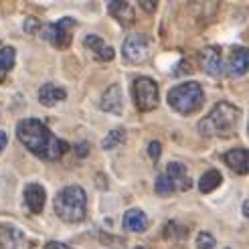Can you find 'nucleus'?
<instances>
[{"label": "nucleus", "mask_w": 249, "mask_h": 249, "mask_svg": "<svg viewBox=\"0 0 249 249\" xmlns=\"http://www.w3.org/2000/svg\"><path fill=\"white\" fill-rule=\"evenodd\" d=\"M154 189H156V193H158V195H162V196H166V195H172V193H174V186H172L170 178L166 177V172H164V174H160V177L156 178Z\"/></svg>", "instance_id": "4be33fe9"}, {"label": "nucleus", "mask_w": 249, "mask_h": 249, "mask_svg": "<svg viewBox=\"0 0 249 249\" xmlns=\"http://www.w3.org/2000/svg\"><path fill=\"white\" fill-rule=\"evenodd\" d=\"M225 249H229V247H225Z\"/></svg>", "instance_id": "7c9ffc66"}, {"label": "nucleus", "mask_w": 249, "mask_h": 249, "mask_svg": "<svg viewBox=\"0 0 249 249\" xmlns=\"http://www.w3.org/2000/svg\"><path fill=\"white\" fill-rule=\"evenodd\" d=\"M4 148H6V134L0 132V152H2Z\"/></svg>", "instance_id": "bb28decb"}, {"label": "nucleus", "mask_w": 249, "mask_h": 249, "mask_svg": "<svg viewBox=\"0 0 249 249\" xmlns=\"http://www.w3.org/2000/svg\"><path fill=\"white\" fill-rule=\"evenodd\" d=\"M85 45L95 53L99 61H111L114 59V49H111L104 39H99L97 35H87L85 36Z\"/></svg>", "instance_id": "a211bd4d"}, {"label": "nucleus", "mask_w": 249, "mask_h": 249, "mask_svg": "<svg viewBox=\"0 0 249 249\" xmlns=\"http://www.w3.org/2000/svg\"><path fill=\"white\" fill-rule=\"evenodd\" d=\"M122 55L130 63H144L150 57V41L142 33H132L126 36L122 47Z\"/></svg>", "instance_id": "0eeeda50"}, {"label": "nucleus", "mask_w": 249, "mask_h": 249, "mask_svg": "<svg viewBox=\"0 0 249 249\" xmlns=\"http://www.w3.org/2000/svg\"><path fill=\"white\" fill-rule=\"evenodd\" d=\"M148 154H150V158L156 162L158 156H160V142H150V146H148Z\"/></svg>", "instance_id": "b1692460"}, {"label": "nucleus", "mask_w": 249, "mask_h": 249, "mask_svg": "<svg viewBox=\"0 0 249 249\" xmlns=\"http://www.w3.org/2000/svg\"><path fill=\"white\" fill-rule=\"evenodd\" d=\"M17 134L20 142L33 154L45 160H57L69 150V144L65 140H59L41 120H35V118L20 120L17 126Z\"/></svg>", "instance_id": "f257e3e1"}, {"label": "nucleus", "mask_w": 249, "mask_h": 249, "mask_svg": "<svg viewBox=\"0 0 249 249\" xmlns=\"http://www.w3.org/2000/svg\"><path fill=\"white\" fill-rule=\"evenodd\" d=\"M241 118V111L227 104V102H219L209 114L198 122V132L207 138H227L237 132V124Z\"/></svg>", "instance_id": "f03ea898"}, {"label": "nucleus", "mask_w": 249, "mask_h": 249, "mask_svg": "<svg viewBox=\"0 0 249 249\" xmlns=\"http://www.w3.org/2000/svg\"><path fill=\"white\" fill-rule=\"evenodd\" d=\"M205 102V93L203 87L198 85L196 81H186L180 83L177 87H172L168 91V104L172 109H177L178 114L189 116L193 111H196L198 107L203 106Z\"/></svg>", "instance_id": "20e7f679"}, {"label": "nucleus", "mask_w": 249, "mask_h": 249, "mask_svg": "<svg viewBox=\"0 0 249 249\" xmlns=\"http://www.w3.org/2000/svg\"><path fill=\"white\" fill-rule=\"evenodd\" d=\"M215 237H213V235H211V233H198L196 235V247L198 249H213L215 247Z\"/></svg>", "instance_id": "5701e85b"}, {"label": "nucleus", "mask_w": 249, "mask_h": 249, "mask_svg": "<svg viewBox=\"0 0 249 249\" xmlns=\"http://www.w3.org/2000/svg\"><path fill=\"white\" fill-rule=\"evenodd\" d=\"M102 109L107 114L120 116L122 114V93H120V85H111L106 89L102 97Z\"/></svg>", "instance_id": "2eb2a0df"}, {"label": "nucleus", "mask_w": 249, "mask_h": 249, "mask_svg": "<svg viewBox=\"0 0 249 249\" xmlns=\"http://www.w3.org/2000/svg\"><path fill=\"white\" fill-rule=\"evenodd\" d=\"M73 29H75V20L73 18H61L57 22L45 24L41 27V36L45 41H49L57 49H67L71 45V36H73Z\"/></svg>", "instance_id": "39448f33"}, {"label": "nucleus", "mask_w": 249, "mask_h": 249, "mask_svg": "<svg viewBox=\"0 0 249 249\" xmlns=\"http://www.w3.org/2000/svg\"><path fill=\"white\" fill-rule=\"evenodd\" d=\"M65 97H67V91L55 83H45L39 89V102L43 106H55L59 102H63Z\"/></svg>", "instance_id": "dca6fc26"}, {"label": "nucleus", "mask_w": 249, "mask_h": 249, "mask_svg": "<svg viewBox=\"0 0 249 249\" xmlns=\"http://www.w3.org/2000/svg\"><path fill=\"white\" fill-rule=\"evenodd\" d=\"M166 177L170 178L174 191H189L191 186H193L191 177L186 174V168H184V164H180V162H170V164L166 166Z\"/></svg>", "instance_id": "9d476101"}, {"label": "nucleus", "mask_w": 249, "mask_h": 249, "mask_svg": "<svg viewBox=\"0 0 249 249\" xmlns=\"http://www.w3.org/2000/svg\"><path fill=\"white\" fill-rule=\"evenodd\" d=\"M201 67L205 73H209V75H213V77L221 75L223 61H221V51L217 47H207L201 53Z\"/></svg>", "instance_id": "f8f14e48"}, {"label": "nucleus", "mask_w": 249, "mask_h": 249, "mask_svg": "<svg viewBox=\"0 0 249 249\" xmlns=\"http://www.w3.org/2000/svg\"><path fill=\"white\" fill-rule=\"evenodd\" d=\"M243 215H245V217H249V198L243 203Z\"/></svg>", "instance_id": "c85d7f7f"}, {"label": "nucleus", "mask_w": 249, "mask_h": 249, "mask_svg": "<svg viewBox=\"0 0 249 249\" xmlns=\"http://www.w3.org/2000/svg\"><path fill=\"white\" fill-rule=\"evenodd\" d=\"M134 102L140 111H150L158 106V85L150 77H138L134 81Z\"/></svg>", "instance_id": "423d86ee"}, {"label": "nucleus", "mask_w": 249, "mask_h": 249, "mask_svg": "<svg viewBox=\"0 0 249 249\" xmlns=\"http://www.w3.org/2000/svg\"><path fill=\"white\" fill-rule=\"evenodd\" d=\"M124 136H126V132H124L122 128L111 130V132L106 136V138H104L102 148H104V150H111V148H116L120 142H124Z\"/></svg>", "instance_id": "412c9836"}, {"label": "nucleus", "mask_w": 249, "mask_h": 249, "mask_svg": "<svg viewBox=\"0 0 249 249\" xmlns=\"http://www.w3.org/2000/svg\"><path fill=\"white\" fill-rule=\"evenodd\" d=\"M249 69V49L245 47H233L229 53V61H227V71L233 77H241L245 75Z\"/></svg>", "instance_id": "6e6552de"}, {"label": "nucleus", "mask_w": 249, "mask_h": 249, "mask_svg": "<svg viewBox=\"0 0 249 249\" xmlns=\"http://www.w3.org/2000/svg\"><path fill=\"white\" fill-rule=\"evenodd\" d=\"M87 196L81 186H65L55 196V211L65 223H79L85 217Z\"/></svg>", "instance_id": "7ed1b4c3"}, {"label": "nucleus", "mask_w": 249, "mask_h": 249, "mask_svg": "<svg viewBox=\"0 0 249 249\" xmlns=\"http://www.w3.org/2000/svg\"><path fill=\"white\" fill-rule=\"evenodd\" d=\"M221 172L217 170H207L201 180H198V189H201V193H211V191H215L217 186L221 184Z\"/></svg>", "instance_id": "aec40b11"}, {"label": "nucleus", "mask_w": 249, "mask_h": 249, "mask_svg": "<svg viewBox=\"0 0 249 249\" xmlns=\"http://www.w3.org/2000/svg\"><path fill=\"white\" fill-rule=\"evenodd\" d=\"M140 6L146 8V10H154L156 8V2H140Z\"/></svg>", "instance_id": "cd10ccee"}, {"label": "nucleus", "mask_w": 249, "mask_h": 249, "mask_svg": "<svg viewBox=\"0 0 249 249\" xmlns=\"http://www.w3.org/2000/svg\"><path fill=\"white\" fill-rule=\"evenodd\" d=\"M107 10H109V15L122 24V27H132L134 20H136L134 8H132L130 2H109Z\"/></svg>", "instance_id": "4468645a"}, {"label": "nucleus", "mask_w": 249, "mask_h": 249, "mask_svg": "<svg viewBox=\"0 0 249 249\" xmlns=\"http://www.w3.org/2000/svg\"><path fill=\"white\" fill-rule=\"evenodd\" d=\"M47 249H71V247L65 245V243H59V241H49L47 243Z\"/></svg>", "instance_id": "393cba45"}, {"label": "nucleus", "mask_w": 249, "mask_h": 249, "mask_svg": "<svg viewBox=\"0 0 249 249\" xmlns=\"http://www.w3.org/2000/svg\"><path fill=\"white\" fill-rule=\"evenodd\" d=\"M45 198H47V193L41 184H27V189H24V203H27L31 213H41L45 207Z\"/></svg>", "instance_id": "ddd939ff"}, {"label": "nucleus", "mask_w": 249, "mask_h": 249, "mask_svg": "<svg viewBox=\"0 0 249 249\" xmlns=\"http://www.w3.org/2000/svg\"><path fill=\"white\" fill-rule=\"evenodd\" d=\"M136 249H148V247H136Z\"/></svg>", "instance_id": "c756f323"}, {"label": "nucleus", "mask_w": 249, "mask_h": 249, "mask_svg": "<svg viewBox=\"0 0 249 249\" xmlns=\"http://www.w3.org/2000/svg\"><path fill=\"white\" fill-rule=\"evenodd\" d=\"M124 227L132 233H142L148 229V217L144 211L140 209H130L126 215H124Z\"/></svg>", "instance_id": "f3484780"}, {"label": "nucleus", "mask_w": 249, "mask_h": 249, "mask_svg": "<svg viewBox=\"0 0 249 249\" xmlns=\"http://www.w3.org/2000/svg\"><path fill=\"white\" fill-rule=\"evenodd\" d=\"M225 164L237 174H247L249 172V150H243V148H233V150L225 152L223 156Z\"/></svg>", "instance_id": "9b49d317"}, {"label": "nucleus", "mask_w": 249, "mask_h": 249, "mask_svg": "<svg viewBox=\"0 0 249 249\" xmlns=\"http://www.w3.org/2000/svg\"><path fill=\"white\" fill-rule=\"evenodd\" d=\"M15 57H17V53L12 47H4L2 51H0V83L4 81L6 73L15 67Z\"/></svg>", "instance_id": "6ab92c4d"}, {"label": "nucleus", "mask_w": 249, "mask_h": 249, "mask_svg": "<svg viewBox=\"0 0 249 249\" xmlns=\"http://www.w3.org/2000/svg\"><path fill=\"white\" fill-rule=\"evenodd\" d=\"M77 154H79L81 158H83V156L87 154V144H85V142H81V144L77 146Z\"/></svg>", "instance_id": "a878e982"}, {"label": "nucleus", "mask_w": 249, "mask_h": 249, "mask_svg": "<svg viewBox=\"0 0 249 249\" xmlns=\"http://www.w3.org/2000/svg\"><path fill=\"white\" fill-rule=\"evenodd\" d=\"M24 247H27L24 233L12 225L0 223V249H24Z\"/></svg>", "instance_id": "1a4fd4ad"}]
</instances>
